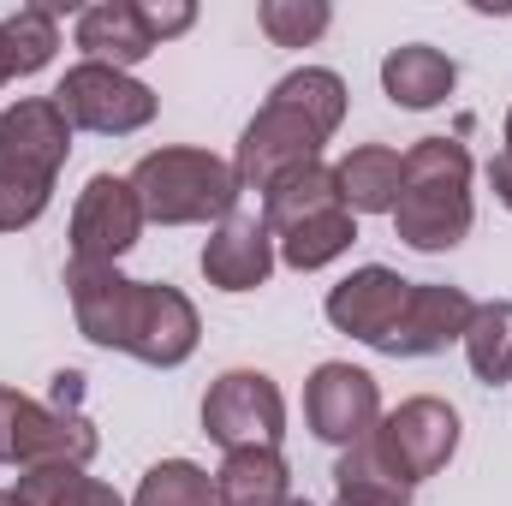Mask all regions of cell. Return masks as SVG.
<instances>
[{"label":"cell","mask_w":512,"mask_h":506,"mask_svg":"<svg viewBox=\"0 0 512 506\" xmlns=\"http://www.w3.org/2000/svg\"><path fill=\"white\" fill-rule=\"evenodd\" d=\"M322 131L310 126L304 114H292L286 102H262V114H256L245 137H239V155H233V179H239V191H268L280 173H292V167H310V161H322Z\"/></svg>","instance_id":"cell-9"},{"label":"cell","mask_w":512,"mask_h":506,"mask_svg":"<svg viewBox=\"0 0 512 506\" xmlns=\"http://www.w3.org/2000/svg\"><path fill=\"white\" fill-rule=\"evenodd\" d=\"M370 435H376V447H382L387 471L417 489L423 477L447 471V459L459 453V411H453L447 399H435V393H417V399H405L399 411H387Z\"/></svg>","instance_id":"cell-5"},{"label":"cell","mask_w":512,"mask_h":506,"mask_svg":"<svg viewBox=\"0 0 512 506\" xmlns=\"http://www.w3.org/2000/svg\"><path fill=\"white\" fill-rule=\"evenodd\" d=\"M352 245H358V215H352V209H328V215H316V221H304V227H292V233L274 239L280 262L298 268V274L328 268L334 256H346Z\"/></svg>","instance_id":"cell-20"},{"label":"cell","mask_w":512,"mask_h":506,"mask_svg":"<svg viewBox=\"0 0 512 506\" xmlns=\"http://www.w3.org/2000/svg\"><path fill=\"white\" fill-rule=\"evenodd\" d=\"M292 501V471L280 447H239L215 471V506H286Z\"/></svg>","instance_id":"cell-18"},{"label":"cell","mask_w":512,"mask_h":506,"mask_svg":"<svg viewBox=\"0 0 512 506\" xmlns=\"http://www.w3.org/2000/svg\"><path fill=\"white\" fill-rule=\"evenodd\" d=\"M274 256L280 251H274L268 221L233 209V215L209 233V245H203V274H209V286H221V292H256V286H268Z\"/></svg>","instance_id":"cell-14"},{"label":"cell","mask_w":512,"mask_h":506,"mask_svg":"<svg viewBox=\"0 0 512 506\" xmlns=\"http://www.w3.org/2000/svg\"><path fill=\"white\" fill-rule=\"evenodd\" d=\"M131 191H137V209L143 221L155 227H203V221H227L239 209V179H233V161L209 155V149H149L137 167H131Z\"/></svg>","instance_id":"cell-3"},{"label":"cell","mask_w":512,"mask_h":506,"mask_svg":"<svg viewBox=\"0 0 512 506\" xmlns=\"http://www.w3.org/2000/svg\"><path fill=\"white\" fill-rule=\"evenodd\" d=\"M203 435L227 453L239 447H280L286 435V399L262 370H227L203 399Z\"/></svg>","instance_id":"cell-7"},{"label":"cell","mask_w":512,"mask_h":506,"mask_svg":"<svg viewBox=\"0 0 512 506\" xmlns=\"http://www.w3.org/2000/svg\"><path fill=\"white\" fill-rule=\"evenodd\" d=\"M489 185H495V197H501V203L512 209V155H507V149L489 161Z\"/></svg>","instance_id":"cell-31"},{"label":"cell","mask_w":512,"mask_h":506,"mask_svg":"<svg viewBox=\"0 0 512 506\" xmlns=\"http://www.w3.org/2000/svg\"><path fill=\"white\" fill-rule=\"evenodd\" d=\"M78 48H84L96 66H120V72H131V66L149 60L161 42L149 36L137 0H102V6H84V12H78Z\"/></svg>","instance_id":"cell-15"},{"label":"cell","mask_w":512,"mask_h":506,"mask_svg":"<svg viewBox=\"0 0 512 506\" xmlns=\"http://www.w3.org/2000/svg\"><path fill=\"white\" fill-rule=\"evenodd\" d=\"M18 501L24 506H131L108 483H96L84 465H36L18 477Z\"/></svg>","instance_id":"cell-24"},{"label":"cell","mask_w":512,"mask_h":506,"mask_svg":"<svg viewBox=\"0 0 512 506\" xmlns=\"http://www.w3.org/2000/svg\"><path fill=\"white\" fill-rule=\"evenodd\" d=\"M304 423L316 441L328 447H352L382 423V387L358 364H316V376L304 381Z\"/></svg>","instance_id":"cell-8"},{"label":"cell","mask_w":512,"mask_h":506,"mask_svg":"<svg viewBox=\"0 0 512 506\" xmlns=\"http://www.w3.org/2000/svg\"><path fill=\"white\" fill-rule=\"evenodd\" d=\"M66 155H72V120L60 114L54 96H24L0 114V167L60 179Z\"/></svg>","instance_id":"cell-12"},{"label":"cell","mask_w":512,"mask_h":506,"mask_svg":"<svg viewBox=\"0 0 512 506\" xmlns=\"http://www.w3.org/2000/svg\"><path fill=\"white\" fill-rule=\"evenodd\" d=\"M405 292H411V280H399V274L382 268V262L352 268V274L328 292V322H334L340 334L364 340V346H382L387 328H393L399 310H405Z\"/></svg>","instance_id":"cell-13"},{"label":"cell","mask_w":512,"mask_h":506,"mask_svg":"<svg viewBox=\"0 0 512 506\" xmlns=\"http://www.w3.org/2000/svg\"><path fill=\"white\" fill-rule=\"evenodd\" d=\"M0 36H6V60H12V78H30L54 60L60 48V24L48 6H18L12 18H0Z\"/></svg>","instance_id":"cell-25"},{"label":"cell","mask_w":512,"mask_h":506,"mask_svg":"<svg viewBox=\"0 0 512 506\" xmlns=\"http://www.w3.org/2000/svg\"><path fill=\"white\" fill-rule=\"evenodd\" d=\"M274 102H286L292 114H304L322 137H334L346 120V78L328 72V66H298L274 84Z\"/></svg>","instance_id":"cell-23"},{"label":"cell","mask_w":512,"mask_h":506,"mask_svg":"<svg viewBox=\"0 0 512 506\" xmlns=\"http://www.w3.org/2000/svg\"><path fill=\"white\" fill-rule=\"evenodd\" d=\"M137 6H143V24H149L155 42H167V36H179V30L197 24V6L191 0H161V6L155 0H137Z\"/></svg>","instance_id":"cell-29"},{"label":"cell","mask_w":512,"mask_h":506,"mask_svg":"<svg viewBox=\"0 0 512 506\" xmlns=\"http://www.w3.org/2000/svg\"><path fill=\"white\" fill-rule=\"evenodd\" d=\"M24 399H30V393L0 387V465H12V453H18V417H24Z\"/></svg>","instance_id":"cell-30"},{"label":"cell","mask_w":512,"mask_h":506,"mask_svg":"<svg viewBox=\"0 0 512 506\" xmlns=\"http://www.w3.org/2000/svg\"><path fill=\"white\" fill-rule=\"evenodd\" d=\"M137 233H143V209L131 179L96 173L72 209V262H120L137 245Z\"/></svg>","instance_id":"cell-11"},{"label":"cell","mask_w":512,"mask_h":506,"mask_svg":"<svg viewBox=\"0 0 512 506\" xmlns=\"http://www.w3.org/2000/svg\"><path fill=\"white\" fill-rule=\"evenodd\" d=\"M465 358H471V376L483 387H507L512 381V298L477 304V316L465 328Z\"/></svg>","instance_id":"cell-22"},{"label":"cell","mask_w":512,"mask_h":506,"mask_svg":"<svg viewBox=\"0 0 512 506\" xmlns=\"http://www.w3.org/2000/svg\"><path fill=\"white\" fill-rule=\"evenodd\" d=\"M256 18H262V30H268L274 48H310L334 24V6L328 0H262Z\"/></svg>","instance_id":"cell-27"},{"label":"cell","mask_w":512,"mask_h":506,"mask_svg":"<svg viewBox=\"0 0 512 506\" xmlns=\"http://www.w3.org/2000/svg\"><path fill=\"white\" fill-rule=\"evenodd\" d=\"M0 506H24L18 501V489H0Z\"/></svg>","instance_id":"cell-33"},{"label":"cell","mask_w":512,"mask_h":506,"mask_svg":"<svg viewBox=\"0 0 512 506\" xmlns=\"http://www.w3.org/2000/svg\"><path fill=\"white\" fill-rule=\"evenodd\" d=\"M328 209H346V203H340L334 167H322V161L292 167V173H280V179L262 191V221H268L274 239L292 233V227H304V221H316V215H328Z\"/></svg>","instance_id":"cell-19"},{"label":"cell","mask_w":512,"mask_h":506,"mask_svg":"<svg viewBox=\"0 0 512 506\" xmlns=\"http://www.w3.org/2000/svg\"><path fill=\"white\" fill-rule=\"evenodd\" d=\"M286 506H310V501H304V495H292V501H286Z\"/></svg>","instance_id":"cell-35"},{"label":"cell","mask_w":512,"mask_h":506,"mask_svg":"<svg viewBox=\"0 0 512 506\" xmlns=\"http://www.w3.org/2000/svg\"><path fill=\"white\" fill-rule=\"evenodd\" d=\"M507 155H512V114H507Z\"/></svg>","instance_id":"cell-34"},{"label":"cell","mask_w":512,"mask_h":506,"mask_svg":"<svg viewBox=\"0 0 512 506\" xmlns=\"http://www.w3.org/2000/svg\"><path fill=\"white\" fill-rule=\"evenodd\" d=\"M393 233L423 256L453 251L471 233V149L459 137H417L405 149Z\"/></svg>","instance_id":"cell-2"},{"label":"cell","mask_w":512,"mask_h":506,"mask_svg":"<svg viewBox=\"0 0 512 506\" xmlns=\"http://www.w3.org/2000/svg\"><path fill=\"white\" fill-rule=\"evenodd\" d=\"M66 292H72V316L78 334L102 352H126L149 370H179L197 340V304L179 286H155V280H131L120 262H66Z\"/></svg>","instance_id":"cell-1"},{"label":"cell","mask_w":512,"mask_h":506,"mask_svg":"<svg viewBox=\"0 0 512 506\" xmlns=\"http://www.w3.org/2000/svg\"><path fill=\"white\" fill-rule=\"evenodd\" d=\"M471 316H477V298H471L465 286L411 280L405 310H399V322L387 328V340L376 352H387V358H435V352H447L453 340H465Z\"/></svg>","instance_id":"cell-10"},{"label":"cell","mask_w":512,"mask_h":506,"mask_svg":"<svg viewBox=\"0 0 512 506\" xmlns=\"http://www.w3.org/2000/svg\"><path fill=\"white\" fill-rule=\"evenodd\" d=\"M453 84H459L453 54H441V48H429V42H405V48H393L382 60V90H387L393 108H411V114L441 108V102L453 96Z\"/></svg>","instance_id":"cell-16"},{"label":"cell","mask_w":512,"mask_h":506,"mask_svg":"<svg viewBox=\"0 0 512 506\" xmlns=\"http://www.w3.org/2000/svg\"><path fill=\"white\" fill-rule=\"evenodd\" d=\"M334 489H340L334 506H411V489L382 465L376 441H358V447L340 453V465H334Z\"/></svg>","instance_id":"cell-21"},{"label":"cell","mask_w":512,"mask_h":506,"mask_svg":"<svg viewBox=\"0 0 512 506\" xmlns=\"http://www.w3.org/2000/svg\"><path fill=\"white\" fill-rule=\"evenodd\" d=\"M0 84H12V60H6V36H0Z\"/></svg>","instance_id":"cell-32"},{"label":"cell","mask_w":512,"mask_h":506,"mask_svg":"<svg viewBox=\"0 0 512 506\" xmlns=\"http://www.w3.org/2000/svg\"><path fill=\"white\" fill-rule=\"evenodd\" d=\"M54 102L72 120V131H96V137H131V131L149 126L155 108H161L149 84H137L120 66H96V60H78L60 78Z\"/></svg>","instance_id":"cell-4"},{"label":"cell","mask_w":512,"mask_h":506,"mask_svg":"<svg viewBox=\"0 0 512 506\" xmlns=\"http://www.w3.org/2000/svg\"><path fill=\"white\" fill-rule=\"evenodd\" d=\"M48 203H54V179H42V173H18V167H0V233L36 227Z\"/></svg>","instance_id":"cell-28"},{"label":"cell","mask_w":512,"mask_h":506,"mask_svg":"<svg viewBox=\"0 0 512 506\" xmlns=\"http://www.w3.org/2000/svg\"><path fill=\"white\" fill-rule=\"evenodd\" d=\"M131 506H215V477L197 471L191 459H161L143 471Z\"/></svg>","instance_id":"cell-26"},{"label":"cell","mask_w":512,"mask_h":506,"mask_svg":"<svg viewBox=\"0 0 512 506\" xmlns=\"http://www.w3.org/2000/svg\"><path fill=\"white\" fill-rule=\"evenodd\" d=\"M78 370H60L54 376V405H42V399H24V417H18V453H12V465L18 471H36V465H90L96 459V447H102V435H96V423L78 411Z\"/></svg>","instance_id":"cell-6"},{"label":"cell","mask_w":512,"mask_h":506,"mask_svg":"<svg viewBox=\"0 0 512 506\" xmlns=\"http://www.w3.org/2000/svg\"><path fill=\"white\" fill-rule=\"evenodd\" d=\"M334 185H340V203L352 215H393L399 185H405V155L387 149V143H358L334 167Z\"/></svg>","instance_id":"cell-17"}]
</instances>
